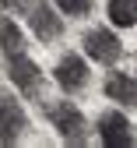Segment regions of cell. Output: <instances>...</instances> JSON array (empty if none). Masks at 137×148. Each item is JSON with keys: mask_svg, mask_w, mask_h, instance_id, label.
Masks as SVG:
<instances>
[{"mask_svg": "<svg viewBox=\"0 0 137 148\" xmlns=\"http://www.w3.org/2000/svg\"><path fill=\"white\" fill-rule=\"evenodd\" d=\"M46 116H49V123L60 131V138L67 141V145H85L88 141V123H85V113L77 109L74 102H49L46 106Z\"/></svg>", "mask_w": 137, "mask_h": 148, "instance_id": "6da1fadb", "label": "cell"}, {"mask_svg": "<svg viewBox=\"0 0 137 148\" xmlns=\"http://www.w3.org/2000/svg\"><path fill=\"white\" fill-rule=\"evenodd\" d=\"M81 46H85V57H88V60L106 64V67H112L116 60L123 57V42L116 39L109 28H88L85 39H81Z\"/></svg>", "mask_w": 137, "mask_h": 148, "instance_id": "7a4b0ae2", "label": "cell"}, {"mask_svg": "<svg viewBox=\"0 0 137 148\" xmlns=\"http://www.w3.org/2000/svg\"><path fill=\"white\" fill-rule=\"evenodd\" d=\"M25 131H28V116L21 102L7 92H0V145H18V138Z\"/></svg>", "mask_w": 137, "mask_h": 148, "instance_id": "3957f363", "label": "cell"}, {"mask_svg": "<svg viewBox=\"0 0 137 148\" xmlns=\"http://www.w3.org/2000/svg\"><path fill=\"white\" fill-rule=\"evenodd\" d=\"M7 74H11V85L21 92V95H39V88H42V71H39V64L28 57V53L7 57Z\"/></svg>", "mask_w": 137, "mask_h": 148, "instance_id": "277c9868", "label": "cell"}, {"mask_svg": "<svg viewBox=\"0 0 137 148\" xmlns=\"http://www.w3.org/2000/svg\"><path fill=\"white\" fill-rule=\"evenodd\" d=\"M95 131H99V141L106 148H130L137 138H134V127L123 113H102L95 120Z\"/></svg>", "mask_w": 137, "mask_h": 148, "instance_id": "5b68a950", "label": "cell"}, {"mask_svg": "<svg viewBox=\"0 0 137 148\" xmlns=\"http://www.w3.org/2000/svg\"><path fill=\"white\" fill-rule=\"evenodd\" d=\"M28 25H32V32H35V39H42V42H53V39L63 35L60 14H56L46 0H32V4H28Z\"/></svg>", "mask_w": 137, "mask_h": 148, "instance_id": "8992f818", "label": "cell"}, {"mask_svg": "<svg viewBox=\"0 0 137 148\" xmlns=\"http://www.w3.org/2000/svg\"><path fill=\"white\" fill-rule=\"evenodd\" d=\"M53 81L60 85L63 92H81L88 85V64L77 57V53H63L53 67Z\"/></svg>", "mask_w": 137, "mask_h": 148, "instance_id": "52a82bcc", "label": "cell"}, {"mask_svg": "<svg viewBox=\"0 0 137 148\" xmlns=\"http://www.w3.org/2000/svg\"><path fill=\"white\" fill-rule=\"evenodd\" d=\"M106 95L120 106H137V81L123 71H112L106 78Z\"/></svg>", "mask_w": 137, "mask_h": 148, "instance_id": "ba28073f", "label": "cell"}, {"mask_svg": "<svg viewBox=\"0 0 137 148\" xmlns=\"http://www.w3.org/2000/svg\"><path fill=\"white\" fill-rule=\"evenodd\" d=\"M0 49H4L7 57L25 53V32L18 28V21H11V18H0Z\"/></svg>", "mask_w": 137, "mask_h": 148, "instance_id": "9c48e42d", "label": "cell"}, {"mask_svg": "<svg viewBox=\"0 0 137 148\" xmlns=\"http://www.w3.org/2000/svg\"><path fill=\"white\" fill-rule=\"evenodd\" d=\"M109 21L116 28H134L137 25V0H109Z\"/></svg>", "mask_w": 137, "mask_h": 148, "instance_id": "30bf717a", "label": "cell"}, {"mask_svg": "<svg viewBox=\"0 0 137 148\" xmlns=\"http://www.w3.org/2000/svg\"><path fill=\"white\" fill-rule=\"evenodd\" d=\"M56 7H60V14H67V18H85L91 11V0H56Z\"/></svg>", "mask_w": 137, "mask_h": 148, "instance_id": "8fae6325", "label": "cell"}, {"mask_svg": "<svg viewBox=\"0 0 137 148\" xmlns=\"http://www.w3.org/2000/svg\"><path fill=\"white\" fill-rule=\"evenodd\" d=\"M18 4H21V0H0V7H7V11H11V7H18Z\"/></svg>", "mask_w": 137, "mask_h": 148, "instance_id": "7c38bea8", "label": "cell"}]
</instances>
